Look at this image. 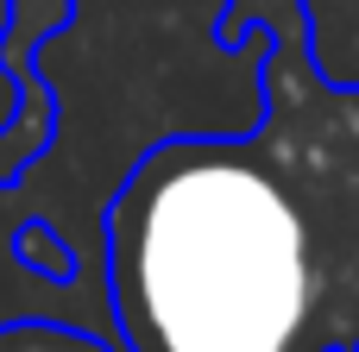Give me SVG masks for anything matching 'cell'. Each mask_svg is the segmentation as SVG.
Listing matches in <instances>:
<instances>
[{
  "label": "cell",
  "mask_w": 359,
  "mask_h": 352,
  "mask_svg": "<svg viewBox=\"0 0 359 352\" xmlns=\"http://www.w3.org/2000/svg\"><path fill=\"white\" fill-rule=\"evenodd\" d=\"M259 38V120L151 145L101 214L120 352L359 346V88L316 63L309 0H221Z\"/></svg>",
  "instance_id": "cell-1"
},
{
  "label": "cell",
  "mask_w": 359,
  "mask_h": 352,
  "mask_svg": "<svg viewBox=\"0 0 359 352\" xmlns=\"http://www.w3.org/2000/svg\"><path fill=\"white\" fill-rule=\"evenodd\" d=\"M63 25H69V0H13L0 63L19 82V107L0 126V189H13L57 139V88L44 76V38H57Z\"/></svg>",
  "instance_id": "cell-2"
},
{
  "label": "cell",
  "mask_w": 359,
  "mask_h": 352,
  "mask_svg": "<svg viewBox=\"0 0 359 352\" xmlns=\"http://www.w3.org/2000/svg\"><path fill=\"white\" fill-rule=\"evenodd\" d=\"M13 258H19L25 271L50 277V283H76V252H69V239H63L57 227H44V220H19V227H13Z\"/></svg>",
  "instance_id": "cell-3"
},
{
  "label": "cell",
  "mask_w": 359,
  "mask_h": 352,
  "mask_svg": "<svg viewBox=\"0 0 359 352\" xmlns=\"http://www.w3.org/2000/svg\"><path fill=\"white\" fill-rule=\"evenodd\" d=\"M0 352H120V346H107L101 334L69 328V321H6Z\"/></svg>",
  "instance_id": "cell-4"
},
{
  "label": "cell",
  "mask_w": 359,
  "mask_h": 352,
  "mask_svg": "<svg viewBox=\"0 0 359 352\" xmlns=\"http://www.w3.org/2000/svg\"><path fill=\"white\" fill-rule=\"evenodd\" d=\"M6 25H13V0H0V44H6ZM13 107H19V82H13L6 63H0V126L13 120Z\"/></svg>",
  "instance_id": "cell-5"
},
{
  "label": "cell",
  "mask_w": 359,
  "mask_h": 352,
  "mask_svg": "<svg viewBox=\"0 0 359 352\" xmlns=\"http://www.w3.org/2000/svg\"><path fill=\"white\" fill-rule=\"evenodd\" d=\"M347 352H359V346H347Z\"/></svg>",
  "instance_id": "cell-6"
}]
</instances>
